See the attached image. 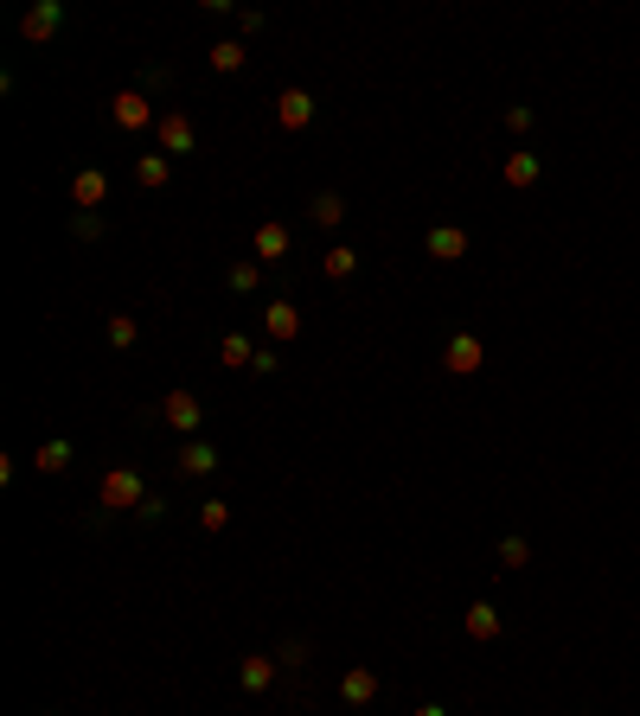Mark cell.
Wrapping results in <instances>:
<instances>
[{
  "label": "cell",
  "instance_id": "obj_1",
  "mask_svg": "<svg viewBox=\"0 0 640 716\" xmlns=\"http://www.w3.org/2000/svg\"><path fill=\"white\" fill-rule=\"evenodd\" d=\"M148 506V486H141L134 467H109L103 473V512H141Z\"/></svg>",
  "mask_w": 640,
  "mask_h": 716
},
{
  "label": "cell",
  "instance_id": "obj_2",
  "mask_svg": "<svg viewBox=\"0 0 640 716\" xmlns=\"http://www.w3.org/2000/svg\"><path fill=\"white\" fill-rule=\"evenodd\" d=\"M109 122H116L122 134H141V128H154L161 115H154V103H148V90H122V96L109 103Z\"/></svg>",
  "mask_w": 640,
  "mask_h": 716
},
{
  "label": "cell",
  "instance_id": "obj_3",
  "mask_svg": "<svg viewBox=\"0 0 640 716\" xmlns=\"http://www.w3.org/2000/svg\"><path fill=\"white\" fill-rule=\"evenodd\" d=\"M161 422H167V428H180V436H199L205 409H199V397H192V390H167V397H161Z\"/></svg>",
  "mask_w": 640,
  "mask_h": 716
},
{
  "label": "cell",
  "instance_id": "obj_4",
  "mask_svg": "<svg viewBox=\"0 0 640 716\" xmlns=\"http://www.w3.org/2000/svg\"><path fill=\"white\" fill-rule=\"evenodd\" d=\"M154 134H161V154L173 161V154H192V115L186 109H167L161 122H154Z\"/></svg>",
  "mask_w": 640,
  "mask_h": 716
},
{
  "label": "cell",
  "instance_id": "obj_5",
  "mask_svg": "<svg viewBox=\"0 0 640 716\" xmlns=\"http://www.w3.org/2000/svg\"><path fill=\"white\" fill-rule=\"evenodd\" d=\"M289 225H282V218H269V225H256V237H250V256L256 262H282V256H289Z\"/></svg>",
  "mask_w": 640,
  "mask_h": 716
},
{
  "label": "cell",
  "instance_id": "obj_6",
  "mask_svg": "<svg viewBox=\"0 0 640 716\" xmlns=\"http://www.w3.org/2000/svg\"><path fill=\"white\" fill-rule=\"evenodd\" d=\"M263 326H269V345H289V339H301V308L295 301H269Z\"/></svg>",
  "mask_w": 640,
  "mask_h": 716
},
{
  "label": "cell",
  "instance_id": "obj_7",
  "mask_svg": "<svg viewBox=\"0 0 640 716\" xmlns=\"http://www.w3.org/2000/svg\"><path fill=\"white\" fill-rule=\"evenodd\" d=\"M275 122L289 128V134H301V128L314 122V96H308V90H282V96H275Z\"/></svg>",
  "mask_w": 640,
  "mask_h": 716
},
{
  "label": "cell",
  "instance_id": "obj_8",
  "mask_svg": "<svg viewBox=\"0 0 640 716\" xmlns=\"http://www.w3.org/2000/svg\"><path fill=\"white\" fill-rule=\"evenodd\" d=\"M58 26H64V7H58V0H39V7H32V14L20 20V32H26L32 45H45V39H51Z\"/></svg>",
  "mask_w": 640,
  "mask_h": 716
},
{
  "label": "cell",
  "instance_id": "obj_9",
  "mask_svg": "<svg viewBox=\"0 0 640 716\" xmlns=\"http://www.w3.org/2000/svg\"><path fill=\"white\" fill-rule=\"evenodd\" d=\"M442 365H449L455 378L480 372V339H474V333H455V339H449V352H442Z\"/></svg>",
  "mask_w": 640,
  "mask_h": 716
},
{
  "label": "cell",
  "instance_id": "obj_10",
  "mask_svg": "<svg viewBox=\"0 0 640 716\" xmlns=\"http://www.w3.org/2000/svg\"><path fill=\"white\" fill-rule=\"evenodd\" d=\"M173 467H180L186 480H205L211 467H218V448H211V442H186V448L173 454Z\"/></svg>",
  "mask_w": 640,
  "mask_h": 716
},
{
  "label": "cell",
  "instance_id": "obj_11",
  "mask_svg": "<svg viewBox=\"0 0 640 716\" xmlns=\"http://www.w3.org/2000/svg\"><path fill=\"white\" fill-rule=\"evenodd\" d=\"M422 243H430V256H436V262H461V256H468V231H455V225H436Z\"/></svg>",
  "mask_w": 640,
  "mask_h": 716
},
{
  "label": "cell",
  "instance_id": "obj_12",
  "mask_svg": "<svg viewBox=\"0 0 640 716\" xmlns=\"http://www.w3.org/2000/svg\"><path fill=\"white\" fill-rule=\"evenodd\" d=\"M339 697H346V703H372V697H378V672H372V666H346Z\"/></svg>",
  "mask_w": 640,
  "mask_h": 716
},
{
  "label": "cell",
  "instance_id": "obj_13",
  "mask_svg": "<svg viewBox=\"0 0 640 716\" xmlns=\"http://www.w3.org/2000/svg\"><path fill=\"white\" fill-rule=\"evenodd\" d=\"M70 198H78L84 211H97V205L109 198V179H103L97 167H84V173H70Z\"/></svg>",
  "mask_w": 640,
  "mask_h": 716
},
{
  "label": "cell",
  "instance_id": "obj_14",
  "mask_svg": "<svg viewBox=\"0 0 640 716\" xmlns=\"http://www.w3.org/2000/svg\"><path fill=\"white\" fill-rule=\"evenodd\" d=\"M275 672H282V659H269V653H250V659L237 666L244 691H269V684H275Z\"/></svg>",
  "mask_w": 640,
  "mask_h": 716
},
{
  "label": "cell",
  "instance_id": "obj_15",
  "mask_svg": "<svg viewBox=\"0 0 640 716\" xmlns=\"http://www.w3.org/2000/svg\"><path fill=\"white\" fill-rule=\"evenodd\" d=\"M256 352H263V345H250L244 333H225V339H218V365L244 372V365H256Z\"/></svg>",
  "mask_w": 640,
  "mask_h": 716
},
{
  "label": "cell",
  "instance_id": "obj_16",
  "mask_svg": "<svg viewBox=\"0 0 640 716\" xmlns=\"http://www.w3.org/2000/svg\"><path fill=\"white\" fill-rule=\"evenodd\" d=\"M250 64V51H244V39H218L211 45V70H225V78H237V70Z\"/></svg>",
  "mask_w": 640,
  "mask_h": 716
},
{
  "label": "cell",
  "instance_id": "obj_17",
  "mask_svg": "<svg viewBox=\"0 0 640 716\" xmlns=\"http://www.w3.org/2000/svg\"><path fill=\"white\" fill-rule=\"evenodd\" d=\"M134 179L148 186V192H161V186L173 179V161H167V154H141V161H134Z\"/></svg>",
  "mask_w": 640,
  "mask_h": 716
},
{
  "label": "cell",
  "instance_id": "obj_18",
  "mask_svg": "<svg viewBox=\"0 0 640 716\" xmlns=\"http://www.w3.org/2000/svg\"><path fill=\"white\" fill-rule=\"evenodd\" d=\"M308 211H314V225H327V231H339V225H346V198H339V192H314V205H308Z\"/></svg>",
  "mask_w": 640,
  "mask_h": 716
},
{
  "label": "cell",
  "instance_id": "obj_19",
  "mask_svg": "<svg viewBox=\"0 0 640 716\" xmlns=\"http://www.w3.org/2000/svg\"><path fill=\"white\" fill-rule=\"evenodd\" d=\"M352 269H359V256H352V250H346V243H333V250H327V256H320V275H327V281H346V275H352Z\"/></svg>",
  "mask_w": 640,
  "mask_h": 716
},
{
  "label": "cell",
  "instance_id": "obj_20",
  "mask_svg": "<svg viewBox=\"0 0 640 716\" xmlns=\"http://www.w3.org/2000/svg\"><path fill=\"white\" fill-rule=\"evenodd\" d=\"M103 333H109V345H116V352H128V345L141 339V320H134V314H109V326H103Z\"/></svg>",
  "mask_w": 640,
  "mask_h": 716
},
{
  "label": "cell",
  "instance_id": "obj_21",
  "mask_svg": "<svg viewBox=\"0 0 640 716\" xmlns=\"http://www.w3.org/2000/svg\"><path fill=\"white\" fill-rule=\"evenodd\" d=\"M468 633H474V639H500V614H493L487 601H474V608H468Z\"/></svg>",
  "mask_w": 640,
  "mask_h": 716
},
{
  "label": "cell",
  "instance_id": "obj_22",
  "mask_svg": "<svg viewBox=\"0 0 640 716\" xmlns=\"http://www.w3.org/2000/svg\"><path fill=\"white\" fill-rule=\"evenodd\" d=\"M70 467V442H45L39 448V473H64Z\"/></svg>",
  "mask_w": 640,
  "mask_h": 716
},
{
  "label": "cell",
  "instance_id": "obj_23",
  "mask_svg": "<svg viewBox=\"0 0 640 716\" xmlns=\"http://www.w3.org/2000/svg\"><path fill=\"white\" fill-rule=\"evenodd\" d=\"M225 281H231L237 295H256V281H263V269H256V262H231V275H225Z\"/></svg>",
  "mask_w": 640,
  "mask_h": 716
},
{
  "label": "cell",
  "instance_id": "obj_24",
  "mask_svg": "<svg viewBox=\"0 0 640 716\" xmlns=\"http://www.w3.org/2000/svg\"><path fill=\"white\" fill-rule=\"evenodd\" d=\"M199 525H205V531H225V525H231V506H225V499H205V506H199Z\"/></svg>",
  "mask_w": 640,
  "mask_h": 716
},
{
  "label": "cell",
  "instance_id": "obj_25",
  "mask_svg": "<svg viewBox=\"0 0 640 716\" xmlns=\"http://www.w3.org/2000/svg\"><path fill=\"white\" fill-rule=\"evenodd\" d=\"M532 179H538V161L532 154H513L506 161V186H532Z\"/></svg>",
  "mask_w": 640,
  "mask_h": 716
},
{
  "label": "cell",
  "instance_id": "obj_26",
  "mask_svg": "<svg viewBox=\"0 0 640 716\" xmlns=\"http://www.w3.org/2000/svg\"><path fill=\"white\" fill-rule=\"evenodd\" d=\"M525 556H532L525 537H506V544H500V563H506V569H525Z\"/></svg>",
  "mask_w": 640,
  "mask_h": 716
},
{
  "label": "cell",
  "instance_id": "obj_27",
  "mask_svg": "<svg viewBox=\"0 0 640 716\" xmlns=\"http://www.w3.org/2000/svg\"><path fill=\"white\" fill-rule=\"evenodd\" d=\"M70 231H78V237H103V218H97V211H78V218H70Z\"/></svg>",
  "mask_w": 640,
  "mask_h": 716
},
{
  "label": "cell",
  "instance_id": "obj_28",
  "mask_svg": "<svg viewBox=\"0 0 640 716\" xmlns=\"http://www.w3.org/2000/svg\"><path fill=\"white\" fill-rule=\"evenodd\" d=\"M275 659H282V672H295V666H301V659H308V647H295V639H289V647H282V653H275Z\"/></svg>",
  "mask_w": 640,
  "mask_h": 716
},
{
  "label": "cell",
  "instance_id": "obj_29",
  "mask_svg": "<svg viewBox=\"0 0 640 716\" xmlns=\"http://www.w3.org/2000/svg\"><path fill=\"white\" fill-rule=\"evenodd\" d=\"M275 365H282V358H275V345H263V352H256V365H250V372H256V378H269V372H275Z\"/></svg>",
  "mask_w": 640,
  "mask_h": 716
},
{
  "label": "cell",
  "instance_id": "obj_30",
  "mask_svg": "<svg viewBox=\"0 0 640 716\" xmlns=\"http://www.w3.org/2000/svg\"><path fill=\"white\" fill-rule=\"evenodd\" d=\"M416 716H449V710L442 703H416Z\"/></svg>",
  "mask_w": 640,
  "mask_h": 716
}]
</instances>
